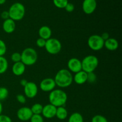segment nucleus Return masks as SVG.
Returning a JSON list of instances; mask_svg holds the SVG:
<instances>
[{
	"label": "nucleus",
	"mask_w": 122,
	"mask_h": 122,
	"mask_svg": "<svg viewBox=\"0 0 122 122\" xmlns=\"http://www.w3.org/2000/svg\"><path fill=\"white\" fill-rule=\"evenodd\" d=\"M56 86L61 88L70 86L73 81V76L68 69H62L57 71L54 77Z\"/></svg>",
	"instance_id": "nucleus-1"
},
{
	"label": "nucleus",
	"mask_w": 122,
	"mask_h": 122,
	"mask_svg": "<svg viewBox=\"0 0 122 122\" xmlns=\"http://www.w3.org/2000/svg\"><path fill=\"white\" fill-rule=\"evenodd\" d=\"M48 100L50 104L55 107H63L65 106L67 101V95L61 89H54L50 92Z\"/></svg>",
	"instance_id": "nucleus-2"
},
{
	"label": "nucleus",
	"mask_w": 122,
	"mask_h": 122,
	"mask_svg": "<svg viewBox=\"0 0 122 122\" xmlns=\"http://www.w3.org/2000/svg\"><path fill=\"white\" fill-rule=\"evenodd\" d=\"M38 60V53L35 49L28 47L21 53V61L26 66H30L35 64Z\"/></svg>",
	"instance_id": "nucleus-3"
},
{
	"label": "nucleus",
	"mask_w": 122,
	"mask_h": 122,
	"mask_svg": "<svg viewBox=\"0 0 122 122\" xmlns=\"http://www.w3.org/2000/svg\"><path fill=\"white\" fill-rule=\"evenodd\" d=\"M10 19L15 21H19L23 19L25 14V7L20 2H15L12 4L10 7L9 10Z\"/></svg>",
	"instance_id": "nucleus-4"
},
{
	"label": "nucleus",
	"mask_w": 122,
	"mask_h": 122,
	"mask_svg": "<svg viewBox=\"0 0 122 122\" xmlns=\"http://www.w3.org/2000/svg\"><path fill=\"white\" fill-rule=\"evenodd\" d=\"M82 70L86 73L94 72L99 64L98 58L94 55L87 56L81 61Z\"/></svg>",
	"instance_id": "nucleus-5"
},
{
	"label": "nucleus",
	"mask_w": 122,
	"mask_h": 122,
	"mask_svg": "<svg viewBox=\"0 0 122 122\" xmlns=\"http://www.w3.org/2000/svg\"><path fill=\"white\" fill-rule=\"evenodd\" d=\"M44 48L50 54L56 55L60 52L62 45L58 39L51 38L46 41V44Z\"/></svg>",
	"instance_id": "nucleus-6"
},
{
	"label": "nucleus",
	"mask_w": 122,
	"mask_h": 122,
	"mask_svg": "<svg viewBox=\"0 0 122 122\" xmlns=\"http://www.w3.org/2000/svg\"><path fill=\"white\" fill-rule=\"evenodd\" d=\"M88 45L89 48L95 51H98L103 48L104 41L98 35H92L88 39Z\"/></svg>",
	"instance_id": "nucleus-7"
},
{
	"label": "nucleus",
	"mask_w": 122,
	"mask_h": 122,
	"mask_svg": "<svg viewBox=\"0 0 122 122\" xmlns=\"http://www.w3.org/2000/svg\"><path fill=\"white\" fill-rule=\"evenodd\" d=\"M38 86L34 82H28L24 86V94L25 97L28 98H35L38 94Z\"/></svg>",
	"instance_id": "nucleus-8"
},
{
	"label": "nucleus",
	"mask_w": 122,
	"mask_h": 122,
	"mask_svg": "<svg viewBox=\"0 0 122 122\" xmlns=\"http://www.w3.org/2000/svg\"><path fill=\"white\" fill-rule=\"evenodd\" d=\"M56 86V84L54 79L52 78H50V77L42 80L39 85L40 89L45 92H50L55 89Z\"/></svg>",
	"instance_id": "nucleus-9"
},
{
	"label": "nucleus",
	"mask_w": 122,
	"mask_h": 122,
	"mask_svg": "<svg viewBox=\"0 0 122 122\" xmlns=\"http://www.w3.org/2000/svg\"><path fill=\"white\" fill-rule=\"evenodd\" d=\"M33 115L30 108L27 107H23L19 108L17 112V116L20 120L26 122L30 120Z\"/></svg>",
	"instance_id": "nucleus-10"
},
{
	"label": "nucleus",
	"mask_w": 122,
	"mask_h": 122,
	"mask_svg": "<svg viewBox=\"0 0 122 122\" xmlns=\"http://www.w3.org/2000/svg\"><path fill=\"white\" fill-rule=\"evenodd\" d=\"M68 70L71 73H76L82 70V62L77 58H71L67 62Z\"/></svg>",
	"instance_id": "nucleus-11"
},
{
	"label": "nucleus",
	"mask_w": 122,
	"mask_h": 122,
	"mask_svg": "<svg viewBox=\"0 0 122 122\" xmlns=\"http://www.w3.org/2000/svg\"><path fill=\"white\" fill-rule=\"evenodd\" d=\"M97 3L96 0H84L82 3V10L86 14H91L95 11Z\"/></svg>",
	"instance_id": "nucleus-12"
},
{
	"label": "nucleus",
	"mask_w": 122,
	"mask_h": 122,
	"mask_svg": "<svg viewBox=\"0 0 122 122\" xmlns=\"http://www.w3.org/2000/svg\"><path fill=\"white\" fill-rule=\"evenodd\" d=\"M56 110L57 107L51 104H48L45 105V106H43L42 114L43 117L46 119H52L56 117Z\"/></svg>",
	"instance_id": "nucleus-13"
},
{
	"label": "nucleus",
	"mask_w": 122,
	"mask_h": 122,
	"mask_svg": "<svg viewBox=\"0 0 122 122\" xmlns=\"http://www.w3.org/2000/svg\"><path fill=\"white\" fill-rule=\"evenodd\" d=\"M15 23L14 20L11 19L5 20L2 24V29L4 31L7 33H12L15 29Z\"/></svg>",
	"instance_id": "nucleus-14"
},
{
	"label": "nucleus",
	"mask_w": 122,
	"mask_h": 122,
	"mask_svg": "<svg viewBox=\"0 0 122 122\" xmlns=\"http://www.w3.org/2000/svg\"><path fill=\"white\" fill-rule=\"evenodd\" d=\"M88 73L85 71L81 70L75 73L73 76V81L77 85H83L87 82Z\"/></svg>",
	"instance_id": "nucleus-15"
},
{
	"label": "nucleus",
	"mask_w": 122,
	"mask_h": 122,
	"mask_svg": "<svg viewBox=\"0 0 122 122\" xmlns=\"http://www.w3.org/2000/svg\"><path fill=\"white\" fill-rule=\"evenodd\" d=\"M25 70H26V66L21 61L14 63L12 67V72L15 76H21L23 75Z\"/></svg>",
	"instance_id": "nucleus-16"
},
{
	"label": "nucleus",
	"mask_w": 122,
	"mask_h": 122,
	"mask_svg": "<svg viewBox=\"0 0 122 122\" xmlns=\"http://www.w3.org/2000/svg\"><path fill=\"white\" fill-rule=\"evenodd\" d=\"M39 38H41L45 40H48L51 38L52 30L51 28L47 26H43L39 28L38 30Z\"/></svg>",
	"instance_id": "nucleus-17"
},
{
	"label": "nucleus",
	"mask_w": 122,
	"mask_h": 122,
	"mask_svg": "<svg viewBox=\"0 0 122 122\" xmlns=\"http://www.w3.org/2000/svg\"><path fill=\"white\" fill-rule=\"evenodd\" d=\"M104 47L109 51H115L119 48V42L115 38H109L104 41Z\"/></svg>",
	"instance_id": "nucleus-18"
},
{
	"label": "nucleus",
	"mask_w": 122,
	"mask_h": 122,
	"mask_svg": "<svg viewBox=\"0 0 122 122\" xmlns=\"http://www.w3.org/2000/svg\"><path fill=\"white\" fill-rule=\"evenodd\" d=\"M68 116V112L66 108L63 106V107H57V110H56V117H57V119L60 120H65Z\"/></svg>",
	"instance_id": "nucleus-19"
},
{
	"label": "nucleus",
	"mask_w": 122,
	"mask_h": 122,
	"mask_svg": "<svg viewBox=\"0 0 122 122\" xmlns=\"http://www.w3.org/2000/svg\"><path fill=\"white\" fill-rule=\"evenodd\" d=\"M68 122H83V117L81 113L75 112L70 116Z\"/></svg>",
	"instance_id": "nucleus-20"
},
{
	"label": "nucleus",
	"mask_w": 122,
	"mask_h": 122,
	"mask_svg": "<svg viewBox=\"0 0 122 122\" xmlns=\"http://www.w3.org/2000/svg\"><path fill=\"white\" fill-rule=\"evenodd\" d=\"M8 67V63L4 56L0 57V75L6 72Z\"/></svg>",
	"instance_id": "nucleus-21"
},
{
	"label": "nucleus",
	"mask_w": 122,
	"mask_h": 122,
	"mask_svg": "<svg viewBox=\"0 0 122 122\" xmlns=\"http://www.w3.org/2000/svg\"><path fill=\"white\" fill-rule=\"evenodd\" d=\"M43 106L39 103H35L30 108L33 114H41L42 112Z\"/></svg>",
	"instance_id": "nucleus-22"
},
{
	"label": "nucleus",
	"mask_w": 122,
	"mask_h": 122,
	"mask_svg": "<svg viewBox=\"0 0 122 122\" xmlns=\"http://www.w3.org/2000/svg\"><path fill=\"white\" fill-rule=\"evenodd\" d=\"M9 92L7 88L5 87H0V101H4L7 98Z\"/></svg>",
	"instance_id": "nucleus-23"
},
{
	"label": "nucleus",
	"mask_w": 122,
	"mask_h": 122,
	"mask_svg": "<svg viewBox=\"0 0 122 122\" xmlns=\"http://www.w3.org/2000/svg\"><path fill=\"white\" fill-rule=\"evenodd\" d=\"M68 2V0H53L54 4L58 8H64Z\"/></svg>",
	"instance_id": "nucleus-24"
},
{
	"label": "nucleus",
	"mask_w": 122,
	"mask_h": 122,
	"mask_svg": "<svg viewBox=\"0 0 122 122\" xmlns=\"http://www.w3.org/2000/svg\"><path fill=\"white\" fill-rule=\"evenodd\" d=\"M91 122H108V120L103 116L97 114L92 118Z\"/></svg>",
	"instance_id": "nucleus-25"
},
{
	"label": "nucleus",
	"mask_w": 122,
	"mask_h": 122,
	"mask_svg": "<svg viewBox=\"0 0 122 122\" xmlns=\"http://www.w3.org/2000/svg\"><path fill=\"white\" fill-rule=\"evenodd\" d=\"M30 122H44V118L41 114H33L30 119Z\"/></svg>",
	"instance_id": "nucleus-26"
},
{
	"label": "nucleus",
	"mask_w": 122,
	"mask_h": 122,
	"mask_svg": "<svg viewBox=\"0 0 122 122\" xmlns=\"http://www.w3.org/2000/svg\"><path fill=\"white\" fill-rule=\"evenodd\" d=\"M11 60L14 63L21 61V53L17 52L13 53L11 56Z\"/></svg>",
	"instance_id": "nucleus-27"
},
{
	"label": "nucleus",
	"mask_w": 122,
	"mask_h": 122,
	"mask_svg": "<svg viewBox=\"0 0 122 122\" xmlns=\"http://www.w3.org/2000/svg\"><path fill=\"white\" fill-rule=\"evenodd\" d=\"M7 52V46L4 41L0 39V57H2Z\"/></svg>",
	"instance_id": "nucleus-28"
},
{
	"label": "nucleus",
	"mask_w": 122,
	"mask_h": 122,
	"mask_svg": "<svg viewBox=\"0 0 122 122\" xmlns=\"http://www.w3.org/2000/svg\"><path fill=\"white\" fill-rule=\"evenodd\" d=\"M97 75L94 73V72H91L88 73V77H87V82L90 83H94L96 82Z\"/></svg>",
	"instance_id": "nucleus-29"
},
{
	"label": "nucleus",
	"mask_w": 122,
	"mask_h": 122,
	"mask_svg": "<svg viewBox=\"0 0 122 122\" xmlns=\"http://www.w3.org/2000/svg\"><path fill=\"white\" fill-rule=\"evenodd\" d=\"M16 100L20 104H25L26 102V97L25 95L23 94H18L16 96Z\"/></svg>",
	"instance_id": "nucleus-30"
},
{
	"label": "nucleus",
	"mask_w": 122,
	"mask_h": 122,
	"mask_svg": "<svg viewBox=\"0 0 122 122\" xmlns=\"http://www.w3.org/2000/svg\"><path fill=\"white\" fill-rule=\"evenodd\" d=\"M45 44H46V40L41 38H38L36 40V44L39 48L45 47Z\"/></svg>",
	"instance_id": "nucleus-31"
},
{
	"label": "nucleus",
	"mask_w": 122,
	"mask_h": 122,
	"mask_svg": "<svg viewBox=\"0 0 122 122\" xmlns=\"http://www.w3.org/2000/svg\"><path fill=\"white\" fill-rule=\"evenodd\" d=\"M0 122H12V120L9 116L4 114H0Z\"/></svg>",
	"instance_id": "nucleus-32"
},
{
	"label": "nucleus",
	"mask_w": 122,
	"mask_h": 122,
	"mask_svg": "<svg viewBox=\"0 0 122 122\" xmlns=\"http://www.w3.org/2000/svg\"><path fill=\"white\" fill-rule=\"evenodd\" d=\"M67 12H69V13H71V12L73 11V10H75V6L72 3H70V2H68L67 4L66 5L65 8Z\"/></svg>",
	"instance_id": "nucleus-33"
},
{
	"label": "nucleus",
	"mask_w": 122,
	"mask_h": 122,
	"mask_svg": "<svg viewBox=\"0 0 122 122\" xmlns=\"http://www.w3.org/2000/svg\"><path fill=\"white\" fill-rule=\"evenodd\" d=\"M1 18H2V19H4V20L9 19L10 16L8 11H2L1 14Z\"/></svg>",
	"instance_id": "nucleus-34"
},
{
	"label": "nucleus",
	"mask_w": 122,
	"mask_h": 122,
	"mask_svg": "<svg viewBox=\"0 0 122 122\" xmlns=\"http://www.w3.org/2000/svg\"><path fill=\"white\" fill-rule=\"evenodd\" d=\"M100 36H101V37L102 38V39H103L104 41H105L107 40V39H108V38H110L109 34H108L107 32H104V33H103L102 35H100Z\"/></svg>",
	"instance_id": "nucleus-35"
},
{
	"label": "nucleus",
	"mask_w": 122,
	"mask_h": 122,
	"mask_svg": "<svg viewBox=\"0 0 122 122\" xmlns=\"http://www.w3.org/2000/svg\"><path fill=\"white\" fill-rule=\"evenodd\" d=\"M27 82H28V81H27V80L25 79H21V81H20V85L24 87L25 85H26V84H27Z\"/></svg>",
	"instance_id": "nucleus-36"
},
{
	"label": "nucleus",
	"mask_w": 122,
	"mask_h": 122,
	"mask_svg": "<svg viewBox=\"0 0 122 122\" xmlns=\"http://www.w3.org/2000/svg\"><path fill=\"white\" fill-rule=\"evenodd\" d=\"M2 110H3V107H2V104L1 103V101H0V114H2Z\"/></svg>",
	"instance_id": "nucleus-37"
},
{
	"label": "nucleus",
	"mask_w": 122,
	"mask_h": 122,
	"mask_svg": "<svg viewBox=\"0 0 122 122\" xmlns=\"http://www.w3.org/2000/svg\"><path fill=\"white\" fill-rule=\"evenodd\" d=\"M6 0H0V5L4 4Z\"/></svg>",
	"instance_id": "nucleus-38"
}]
</instances>
